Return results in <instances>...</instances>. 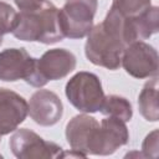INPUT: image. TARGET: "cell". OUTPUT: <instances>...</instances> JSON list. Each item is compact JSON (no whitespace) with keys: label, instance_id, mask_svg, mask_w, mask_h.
I'll use <instances>...</instances> for the list:
<instances>
[{"label":"cell","instance_id":"obj_1","mask_svg":"<svg viewBox=\"0 0 159 159\" xmlns=\"http://www.w3.org/2000/svg\"><path fill=\"white\" fill-rule=\"evenodd\" d=\"M11 34L21 41L41 42L45 45L62 41L65 35L60 22V9L48 1L41 9L20 11Z\"/></svg>","mask_w":159,"mask_h":159},{"label":"cell","instance_id":"obj_2","mask_svg":"<svg viewBox=\"0 0 159 159\" xmlns=\"http://www.w3.org/2000/svg\"><path fill=\"white\" fill-rule=\"evenodd\" d=\"M124 48L125 46L120 40L101 22L93 26L88 32L84 43V55L91 63L116 71L120 67Z\"/></svg>","mask_w":159,"mask_h":159},{"label":"cell","instance_id":"obj_3","mask_svg":"<svg viewBox=\"0 0 159 159\" xmlns=\"http://www.w3.org/2000/svg\"><path fill=\"white\" fill-rule=\"evenodd\" d=\"M68 102L82 113H96L101 111L104 92L97 75L80 71L73 75L65 87Z\"/></svg>","mask_w":159,"mask_h":159},{"label":"cell","instance_id":"obj_4","mask_svg":"<svg viewBox=\"0 0 159 159\" xmlns=\"http://www.w3.org/2000/svg\"><path fill=\"white\" fill-rule=\"evenodd\" d=\"M65 133L71 149L87 157L89 154L102 155V129L94 117L87 113L75 116L67 123Z\"/></svg>","mask_w":159,"mask_h":159},{"label":"cell","instance_id":"obj_5","mask_svg":"<svg viewBox=\"0 0 159 159\" xmlns=\"http://www.w3.org/2000/svg\"><path fill=\"white\" fill-rule=\"evenodd\" d=\"M76 56L66 48L47 50L40 58H36L35 70L29 84L41 88L48 81H57L70 75L76 68Z\"/></svg>","mask_w":159,"mask_h":159},{"label":"cell","instance_id":"obj_6","mask_svg":"<svg viewBox=\"0 0 159 159\" xmlns=\"http://www.w3.org/2000/svg\"><path fill=\"white\" fill-rule=\"evenodd\" d=\"M98 0H66L60 9V22L65 37L83 39L93 27Z\"/></svg>","mask_w":159,"mask_h":159},{"label":"cell","instance_id":"obj_7","mask_svg":"<svg viewBox=\"0 0 159 159\" xmlns=\"http://www.w3.org/2000/svg\"><path fill=\"white\" fill-rule=\"evenodd\" d=\"M9 147L19 159H55L63 150L58 144L45 140L27 128L16 129L10 137Z\"/></svg>","mask_w":159,"mask_h":159},{"label":"cell","instance_id":"obj_8","mask_svg":"<svg viewBox=\"0 0 159 159\" xmlns=\"http://www.w3.org/2000/svg\"><path fill=\"white\" fill-rule=\"evenodd\" d=\"M120 66L134 78L155 77L159 70L158 52L152 45L144 41H135L124 48Z\"/></svg>","mask_w":159,"mask_h":159},{"label":"cell","instance_id":"obj_9","mask_svg":"<svg viewBox=\"0 0 159 159\" xmlns=\"http://www.w3.org/2000/svg\"><path fill=\"white\" fill-rule=\"evenodd\" d=\"M36 58L31 57L22 47L5 48L0 52V81L15 82L24 80L26 83L32 77Z\"/></svg>","mask_w":159,"mask_h":159},{"label":"cell","instance_id":"obj_10","mask_svg":"<svg viewBox=\"0 0 159 159\" xmlns=\"http://www.w3.org/2000/svg\"><path fill=\"white\" fill-rule=\"evenodd\" d=\"M29 114L31 119L42 127H51L60 122L63 114V104L60 97L50 89H39L31 97Z\"/></svg>","mask_w":159,"mask_h":159},{"label":"cell","instance_id":"obj_11","mask_svg":"<svg viewBox=\"0 0 159 159\" xmlns=\"http://www.w3.org/2000/svg\"><path fill=\"white\" fill-rule=\"evenodd\" d=\"M29 114V104L19 93L0 87V137L15 132Z\"/></svg>","mask_w":159,"mask_h":159},{"label":"cell","instance_id":"obj_12","mask_svg":"<svg viewBox=\"0 0 159 159\" xmlns=\"http://www.w3.org/2000/svg\"><path fill=\"white\" fill-rule=\"evenodd\" d=\"M102 129V155H111L120 147L125 145L129 140V132L125 122L106 117L101 120Z\"/></svg>","mask_w":159,"mask_h":159},{"label":"cell","instance_id":"obj_13","mask_svg":"<svg viewBox=\"0 0 159 159\" xmlns=\"http://www.w3.org/2000/svg\"><path fill=\"white\" fill-rule=\"evenodd\" d=\"M138 108L142 117L148 122H158V76L153 77L143 86L138 96Z\"/></svg>","mask_w":159,"mask_h":159},{"label":"cell","instance_id":"obj_14","mask_svg":"<svg viewBox=\"0 0 159 159\" xmlns=\"http://www.w3.org/2000/svg\"><path fill=\"white\" fill-rule=\"evenodd\" d=\"M99 112L104 116L114 117L123 122H129L133 117V108L130 102L118 94L104 96V101Z\"/></svg>","mask_w":159,"mask_h":159},{"label":"cell","instance_id":"obj_15","mask_svg":"<svg viewBox=\"0 0 159 159\" xmlns=\"http://www.w3.org/2000/svg\"><path fill=\"white\" fill-rule=\"evenodd\" d=\"M134 27L137 31L138 41H143L153 36L159 30V9L158 6H150L147 11L139 16L133 17Z\"/></svg>","mask_w":159,"mask_h":159},{"label":"cell","instance_id":"obj_16","mask_svg":"<svg viewBox=\"0 0 159 159\" xmlns=\"http://www.w3.org/2000/svg\"><path fill=\"white\" fill-rule=\"evenodd\" d=\"M112 6L125 17H135L147 11L152 2L150 0H113Z\"/></svg>","mask_w":159,"mask_h":159},{"label":"cell","instance_id":"obj_17","mask_svg":"<svg viewBox=\"0 0 159 159\" xmlns=\"http://www.w3.org/2000/svg\"><path fill=\"white\" fill-rule=\"evenodd\" d=\"M17 21V12L7 2L0 1V46L4 35L12 32Z\"/></svg>","mask_w":159,"mask_h":159},{"label":"cell","instance_id":"obj_18","mask_svg":"<svg viewBox=\"0 0 159 159\" xmlns=\"http://www.w3.org/2000/svg\"><path fill=\"white\" fill-rule=\"evenodd\" d=\"M159 130L154 129L150 132L142 143V155L143 158H157L159 152Z\"/></svg>","mask_w":159,"mask_h":159},{"label":"cell","instance_id":"obj_19","mask_svg":"<svg viewBox=\"0 0 159 159\" xmlns=\"http://www.w3.org/2000/svg\"><path fill=\"white\" fill-rule=\"evenodd\" d=\"M20 11H34L41 9L50 0H14Z\"/></svg>","mask_w":159,"mask_h":159},{"label":"cell","instance_id":"obj_20","mask_svg":"<svg viewBox=\"0 0 159 159\" xmlns=\"http://www.w3.org/2000/svg\"><path fill=\"white\" fill-rule=\"evenodd\" d=\"M67 157H70V158H87L86 154H83L81 152H77V150H73V149H71V152H63L62 150L60 158H67Z\"/></svg>","mask_w":159,"mask_h":159},{"label":"cell","instance_id":"obj_21","mask_svg":"<svg viewBox=\"0 0 159 159\" xmlns=\"http://www.w3.org/2000/svg\"><path fill=\"white\" fill-rule=\"evenodd\" d=\"M0 140H1V137H0ZM0 158H2V155H1V154H0Z\"/></svg>","mask_w":159,"mask_h":159}]
</instances>
